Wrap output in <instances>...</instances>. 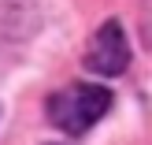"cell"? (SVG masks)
Masks as SVG:
<instances>
[{
    "label": "cell",
    "mask_w": 152,
    "mask_h": 145,
    "mask_svg": "<svg viewBox=\"0 0 152 145\" xmlns=\"http://www.w3.org/2000/svg\"><path fill=\"white\" fill-rule=\"evenodd\" d=\"M108 108H111V89L89 86V82L63 86L48 97V119L67 134H86Z\"/></svg>",
    "instance_id": "6da1fadb"
},
{
    "label": "cell",
    "mask_w": 152,
    "mask_h": 145,
    "mask_svg": "<svg viewBox=\"0 0 152 145\" xmlns=\"http://www.w3.org/2000/svg\"><path fill=\"white\" fill-rule=\"evenodd\" d=\"M126 63H130L126 34H123V26H119L115 19H108V22L93 34V41H89V49H86V67H89L93 74L111 78V74H123Z\"/></svg>",
    "instance_id": "7a4b0ae2"
}]
</instances>
